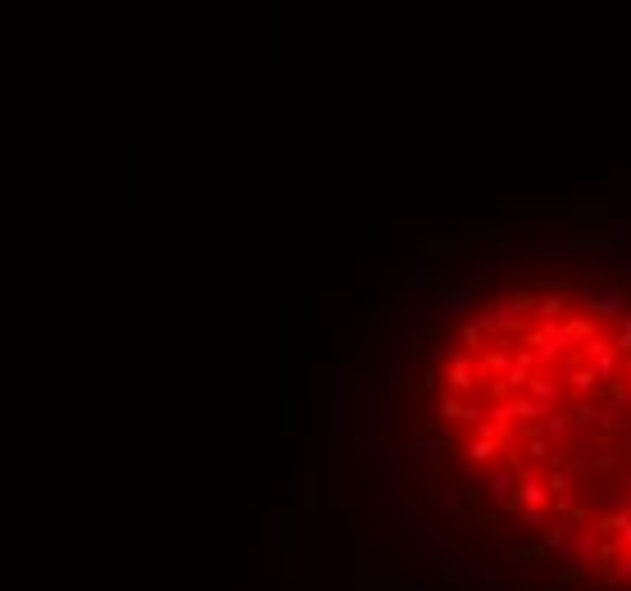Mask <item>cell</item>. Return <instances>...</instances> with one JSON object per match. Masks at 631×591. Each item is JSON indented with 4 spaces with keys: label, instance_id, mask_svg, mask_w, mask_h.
I'll use <instances>...</instances> for the list:
<instances>
[{
    "label": "cell",
    "instance_id": "obj_1",
    "mask_svg": "<svg viewBox=\"0 0 631 591\" xmlns=\"http://www.w3.org/2000/svg\"><path fill=\"white\" fill-rule=\"evenodd\" d=\"M572 310L595 323H622L631 310V278H600L595 287H582Z\"/></svg>",
    "mask_w": 631,
    "mask_h": 591
},
{
    "label": "cell",
    "instance_id": "obj_2",
    "mask_svg": "<svg viewBox=\"0 0 631 591\" xmlns=\"http://www.w3.org/2000/svg\"><path fill=\"white\" fill-rule=\"evenodd\" d=\"M577 501H582L586 519H591V514H627V519H631V491L618 487L613 478H600L595 487H582Z\"/></svg>",
    "mask_w": 631,
    "mask_h": 591
},
{
    "label": "cell",
    "instance_id": "obj_3",
    "mask_svg": "<svg viewBox=\"0 0 631 591\" xmlns=\"http://www.w3.org/2000/svg\"><path fill=\"white\" fill-rule=\"evenodd\" d=\"M582 360L591 364L595 373H600L604 387H609V382H618V373H622V355L613 351V341L604 337V332H595V337L582 346Z\"/></svg>",
    "mask_w": 631,
    "mask_h": 591
},
{
    "label": "cell",
    "instance_id": "obj_4",
    "mask_svg": "<svg viewBox=\"0 0 631 591\" xmlns=\"http://www.w3.org/2000/svg\"><path fill=\"white\" fill-rule=\"evenodd\" d=\"M572 564L582 573H604V551L586 528H572Z\"/></svg>",
    "mask_w": 631,
    "mask_h": 591
},
{
    "label": "cell",
    "instance_id": "obj_5",
    "mask_svg": "<svg viewBox=\"0 0 631 591\" xmlns=\"http://www.w3.org/2000/svg\"><path fill=\"white\" fill-rule=\"evenodd\" d=\"M600 387H604L600 373H595L586 360L568 373V382H563V391H568V396H577V401H595V396H600Z\"/></svg>",
    "mask_w": 631,
    "mask_h": 591
},
{
    "label": "cell",
    "instance_id": "obj_6",
    "mask_svg": "<svg viewBox=\"0 0 631 591\" xmlns=\"http://www.w3.org/2000/svg\"><path fill=\"white\" fill-rule=\"evenodd\" d=\"M541 546L554 555V564H572V528H563V523H550V528L541 532Z\"/></svg>",
    "mask_w": 631,
    "mask_h": 591
},
{
    "label": "cell",
    "instance_id": "obj_7",
    "mask_svg": "<svg viewBox=\"0 0 631 591\" xmlns=\"http://www.w3.org/2000/svg\"><path fill=\"white\" fill-rule=\"evenodd\" d=\"M600 419H604V410H600V401H577L568 410V423H572V432H595L600 428Z\"/></svg>",
    "mask_w": 631,
    "mask_h": 591
},
{
    "label": "cell",
    "instance_id": "obj_8",
    "mask_svg": "<svg viewBox=\"0 0 631 591\" xmlns=\"http://www.w3.org/2000/svg\"><path fill=\"white\" fill-rule=\"evenodd\" d=\"M559 323H563V332H568V341H572V346H586V341H591L595 332H600V323H595V319H586V314H577V310H572L568 319H559Z\"/></svg>",
    "mask_w": 631,
    "mask_h": 591
},
{
    "label": "cell",
    "instance_id": "obj_9",
    "mask_svg": "<svg viewBox=\"0 0 631 591\" xmlns=\"http://www.w3.org/2000/svg\"><path fill=\"white\" fill-rule=\"evenodd\" d=\"M532 314H536V319H568V314H572V296H536Z\"/></svg>",
    "mask_w": 631,
    "mask_h": 591
},
{
    "label": "cell",
    "instance_id": "obj_10",
    "mask_svg": "<svg viewBox=\"0 0 631 591\" xmlns=\"http://www.w3.org/2000/svg\"><path fill=\"white\" fill-rule=\"evenodd\" d=\"M604 228H609L613 237H618L622 246L631 251V214H609V219H604Z\"/></svg>",
    "mask_w": 631,
    "mask_h": 591
},
{
    "label": "cell",
    "instance_id": "obj_11",
    "mask_svg": "<svg viewBox=\"0 0 631 591\" xmlns=\"http://www.w3.org/2000/svg\"><path fill=\"white\" fill-rule=\"evenodd\" d=\"M613 351H618L622 360H631V310H627V319H622V328H618V341H613Z\"/></svg>",
    "mask_w": 631,
    "mask_h": 591
},
{
    "label": "cell",
    "instance_id": "obj_12",
    "mask_svg": "<svg viewBox=\"0 0 631 591\" xmlns=\"http://www.w3.org/2000/svg\"><path fill=\"white\" fill-rule=\"evenodd\" d=\"M613 537H618V546H622V551H631V519H627V514L618 519V532H613Z\"/></svg>",
    "mask_w": 631,
    "mask_h": 591
},
{
    "label": "cell",
    "instance_id": "obj_13",
    "mask_svg": "<svg viewBox=\"0 0 631 591\" xmlns=\"http://www.w3.org/2000/svg\"><path fill=\"white\" fill-rule=\"evenodd\" d=\"M609 182H613V191L631 187V169H613V173H609Z\"/></svg>",
    "mask_w": 631,
    "mask_h": 591
},
{
    "label": "cell",
    "instance_id": "obj_14",
    "mask_svg": "<svg viewBox=\"0 0 631 591\" xmlns=\"http://www.w3.org/2000/svg\"><path fill=\"white\" fill-rule=\"evenodd\" d=\"M618 455H622V464H631V437H622V451Z\"/></svg>",
    "mask_w": 631,
    "mask_h": 591
},
{
    "label": "cell",
    "instance_id": "obj_15",
    "mask_svg": "<svg viewBox=\"0 0 631 591\" xmlns=\"http://www.w3.org/2000/svg\"><path fill=\"white\" fill-rule=\"evenodd\" d=\"M627 391H631V360H627Z\"/></svg>",
    "mask_w": 631,
    "mask_h": 591
},
{
    "label": "cell",
    "instance_id": "obj_16",
    "mask_svg": "<svg viewBox=\"0 0 631 591\" xmlns=\"http://www.w3.org/2000/svg\"><path fill=\"white\" fill-rule=\"evenodd\" d=\"M622 437H631V423H627V432H622Z\"/></svg>",
    "mask_w": 631,
    "mask_h": 591
}]
</instances>
